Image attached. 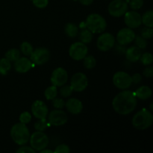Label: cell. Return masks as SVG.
Here are the masks:
<instances>
[{
    "instance_id": "obj_39",
    "label": "cell",
    "mask_w": 153,
    "mask_h": 153,
    "mask_svg": "<svg viewBox=\"0 0 153 153\" xmlns=\"http://www.w3.org/2000/svg\"><path fill=\"white\" fill-rule=\"evenodd\" d=\"M35 152L36 151L30 146H22L16 151L17 153H35Z\"/></svg>"
},
{
    "instance_id": "obj_2",
    "label": "cell",
    "mask_w": 153,
    "mask_h": 153,
    "mask_svg": "<svg viewBox=\"0 0 153 153\" xmlns=\"http://www.w3.org/2000/svg\"><path fill=\"white\" fill-rule=\"evenodd\" d=\"M10 136L16 144L20 146L26 144L30 138V132L26 124L19 123L13 125L10 129Z\"/></svg>"
},
{
    "instance_id": "obj_28",
    "label": "cell",
    "mask_w": 153,
    "mask_h": 153,
    "mask_svg": "<svg viewBox=\"0 0 153 153\" xmlns=\"http://www.w3.org/2000/svg\"><path fill=\"white\" fill-rule=\"evenodd\" d=\"M96 64H97V61H96L95 58L92 55H89V56H85L84 58V66L86 69L91 70L95 67Z\"/></svg>"
},
{
    "instance_id": "obj_35",
    "label": "cell",
    "mask_w": 153,
    "mask_h": 153,
    "mask_svg": "<svg viewBox=\"0 0 153 153\" xmlns=\"http://www.w3.org/2000/svg\"><path fill=\"white\" fill-rule=\"evenodd\" d=\"M153 35V31L152 28L146 27L143 28L141 31V37L144 39H151Z\"/></svg>"
},
{
    "instance_id": "obj_44",
    "label": "cell",
    "mask_w": 153,
    "mask_h": 153,
    "mask_svg": "<svg viewBox=\"0 0 153 153\" xmlns=\"http://www.w3.org/2000/svg\"><path fill=\"white\" fill-rule=\"evenodd\" d=\"M150 110L151 111H153V103H151L150 104Z\"/></svg>"
},
{
    "instance_id": "obj_24",
    "label": "cell",
    "mask_w": 153,
    "mask_h": 153,
    "mask_svg": "<svg viewBox=\"0 0 153 153\" xmlns=\"http://www.w3.org/2000/svg\"><path fill=\"white\" fill-rule=\"evenodd\" d=\"M10 68H11V64L9 60H7L6 58L0 59V74L5 76L7 74Z\"/></svg>"
},
{
    "instance_id": "obj_17",
    "label": "cell",
    "mask_w": 153,
    "mask_h": 153,
    "mask_svg": "<svg viewBox=\"0 0 153 153\" xmlns=\"http://www.w3.org/2000/svg\"><path fill=\"white\" fill-rule=\"evenodd\" d=\"M32 67V62L31 60L25 57H19L14 64V69L17 73H25Z\"/></svg>"
},
{
    "instance_id": "obj_4",
    "label": "cell",
    "mask_w": 153,
    "mask_h": 153,
    "mask_svg": "<svg viewBox=\"0 0 153 153\" xmlns=\"http://www.w3.org/2000/svg\"><path fill=\"white\" fill-rule=\"evenodd\" d=\"M153 116L151 111L143 109L134 114L132 119V125L138 130H145L152 126Z\"/></svg>"
},
{
    "instance_id": "obj_32",
    "label": "cell",
    "mask_w": 153,
    "mask_h": 153,
    "mask_svg": "<svg viewBox=\"0 0 153 153\" xmlns=\"http://www.w3.org/2000/svg\"><path fill=\"white\" fill-rule=\"evenodd\" d=\"M134 41H135L136 46L140 49H146V46H147V42H146V39L142 37L141 36H135L134 37Z\"/></svg>"
},
{
    "instance_id": "obj_33",
    "label": "cell",
    "mask_w": 153,
    "mask_h": 153,
    "mask_svg": "<svg viewBox=\"0 0 153 153\" xmlns=\"http://www.w3.org/2000/svg\"><path fill=\"white\" fill-rule=\"evenodd\" d=\"M143 5V0H131L129 6L132 10H138Z\"/></svg>"
},
{
    "instance_id": "obj_16",
    "label": "cell",
    "mask_w": 153,
    "mask_h": 153,
    "mask_svg": "<svg viewBox=\"0 0 153 153\" xmlns=\"http://www.w3.org/2000/svg\"><path fill=\"white\" fill-rule=\"evenodd\" d=\"M124 21H125L126 25L130 28H138L142 23L141 16L140 13L136 11H133V10L126 12Z\"/></svg>"
},
{
    "instance_id": "obj_7",
    "label": "cell",
    "mask_w": 153,
    "mask_h": 153,
    "mask_svg": "<svg viewBox=\"0 0 153 153\" xmlns=\"http://www.w3.org/2000/svg\"><path fill=\"white\" fill-rule=\"evenodd\" d=\"M113 83L119 89L126 90L132 84L131 76L126 72H117L113 76Z\"/></svg>"
},
{
    "instance_id": "obj_15",
    "label": "cell",
    "mask_w": 153,
    "mask_h": 153,
    "mask_svg": "<svg viewBox=\"0 0 153 153\" xmlns=\"http://www.w3.org/2000/svg\"><path fill=\"white\" fill-rule=\"evenodd\" d=\"M31 111L37 119H45L47 117L49 109L41 100H36L31 105Z\"/></svg>"
},
{
    "instance_id": "obj_14",
    "label": "cell",
    "mask_w": 153,
    "mask_h": 153,
    "mask_svg": "<svg viewBox=\"0 0 153 153\" xmlns=\"http://www.w3.org/2000/svg\"><path fill=\"white\" fill-rule=\"evenodd\" d=\"M135 33L134 32L131 28H124L119 31L117 35V40L120 45H127L131 43L134 40L135 37Z\"/></svg>"
},
{
    "instance_id": "obj_45",
    "label": "cell",
    "mask_w": 153,
    "mask_h": 153,
    "mask_svg": "<svg viewBox=\"0 0 153 153\" xmlns=\"http://www.w3.org/2000/svg\"><path fill=\"white\" fill-rule=\"evenodd\" d=\"M73 1H76V0H73Z\"/></svg>"
},
{
    "instance_id": "obj_19",
    "label": "cell",
    "mask_w": 153,
    "mask_h": 153,
    "mask_svg": "<svg viewBox=\"0 0 153 153\" xmlns=\"http://www.w3.org/2000/svg\"><path fill=\"white\" fill-rule=\"evenodd\" d=\"M126 56L127 60L130 62H136L140 60L141 56V50L137 46H131L126 51Z\"/></svg>"
},
{
    "instance_id": "obj_12",
    "label": "cell",
    "mask_w": 153,
    "mask_h": 153,
    "mask_svg": "<svg viewBox=\"0 0 153 153\" xmlns=\"http://www.w3.org/2000/svg\"><path fill=\"white\" fill-rule=\"evenodd\" d=\"M49 123L54 126H60L64 125L67 122V115L64 111L57 109L54 110L49 113L48 117Z\"/></svg>"
},
{
    "instance_id": "obj_9",
    "label": "cell",
    "mask_w": 153,
    "mask_h": 153,
    "mask_svg": "<svg viewBox=\"0 0 153 153\" xmlns=\"http://www.w3.org/2000/svg\"><path fill=\"white\" fill-rule=\"evenodd\" d=\"M50 58V52L46 48H37L33 50L30 55L31 61L37 65H43L46 64Z\"/></svg>"
},
{
    "instance_id": "obj_38",
    "label": "cell",
    "mask_w": 153,
    "mask_h": 153,
    "mask_svg": "<svg viewBox=\"0 0 153 153\" xmlns=\"http://www.w3.org/2000/svg\"><path fill=\"white\" fill-rule=\"evenodd\" d=\"M33 4L38 8H44L49 4V0H33Z\"/></svg>"
},
{
    "instance_id": "obj_25",
    "label": "cell",
    "mask_w": 153,
    "mask_h": 153,
    "mask_svg": "<svg viewBox=\"0 0 153 153\" xmlns=\"http://www.w3.org/2000/svg\"><path fill=\"white\" fill-rule=\"evenodd\" d=\"M57 94H58V90H57V87L55 85H52L47 88L44 92L45 97L48 100H52L55 99L57 97Z\"/></svg>"
},
{
    "instance_id": "obj_34",
    "label": "cell",
    "mask_w": 153,
    "mask_h": 153,
    "mask_svg": "<svg viewBox=\"0 0 153 153\" xmlns=\"http://www.w3.org/2000/svg\"><path fill=\"white\" fill-rule=\"evenodd\" d=\"M31 115L28 111H25L22 113L19 116V121L20 123L24 124H28V123L31 122Z\"/></svg>"
},
{
    "instance_id": "obj_21",
    "label": "cell",
    "mask_w": 153,
    "mask_h": 153,
    "mask_svg": "<svg viewBox=\"0 0 153 153\" xmlns=\"http://www.w3.org/2000/svg\"><path fill=\"white\" fill-rule=\"evenodd\" d=\"M64 31H65V34L69 37L73 38V37L77 36L78 33H79V29H78V27L75 24L69 22V23H67L66 25L65 28H64Z\"/></svg>"
},
{
    "instance_id": "obj_31",
    "label": "cell",
    "mask_w": 153,
    "mask_h": 153,
    "mask_svg": "<svg viewBox=\"0 0 153 153\" xmlns=\"http://www.w3.org/2000/svg\"><path fill=\"white\" fill-rule=\"evenodd\" d=\"M140 59L143 65L149 66L152 63L153 57L152 54L149 53V52H145L143 55H141Z\"/></svg>"
},
{
    "instance_id": "obj_11",
    "label": "cell",
    "mask_w": 153,
    "mask_h": 153,
    "mask_svg": "<svg viewBox=\"0 0 153 153\" xmlns=\"http://www.w3.org/2000/svg\"><path fill=\"white\" fill-rule=\"evenodd\" d=\"M115 44L114 37L110 33L102 34L97 40V48L102 52H107L114 47Z\"/></svg>"
},
{
    "instance_id": "obj_22",
    "label": "cell",
    "mask_w": 153,
    "mask_h": 153,
    "mask_svg": "<svg viewBox=\"0 0 153 153\" xmlns=\"http://www.w3.org/2000/svg\"><path fill=\"white\" fill-rule=\"evenodd\" d=\"M79 39L83 43H89L92 41L93 33L88 28L82 29L79 34Z\"/></svg>"
},
{
    "instance_id": "obj_1",
    "label": "cell",
    "mask_w": 153,
    "mask_h": 153,
    "mask_svg": "<svg viewBox=\"0 0 153 153\" xmlns=\"http://www.w3.org/2000/svg\"><path fill=\"white\" fill-rule=\"evenodd\" d=\"M112 105L115 111L119 114H128L131 113L137 106L135 94L129 91H122L114 98Z\"/></svg>"
},
{
    "instance_id": "obj_20",
    "label": "cell",
    "mask_w": 153,
    "mask_h": 153,
    "mask_svg": "<svg viewBox=\"0 0 153 153\" xmlns=\"http://www.w3.org/2000/svg\"><path fill=\"white\" fill-rule=\"evenodd\" d=\"M152 91L151 88L148 86H141L136 91L135 95L138 99L142 100H146L150 98Z\"/></svg>"
},
{
    "instance_id": "obj_3",
    "label": "cell",
    "mask_w": 153,
    "mask_h": 153,
    "mask_svg": "<svg viewBox=\"0 0 153 153\" xmlns=\"http://www.w3.org/2000/svg\"><path fill=\"white\" fill-rule=\"evenodd\" d=\"M85 26L93 34H100L105 30L107 22L105 18L101 15L98 13H91L87 18Z\"/></svg>"
},
{
    "instance_id": "obj_23",
    "label": "cell",
    "mask_w": 153,
    "mask_h": 153,
    "mask_svg": "<svg viewBox=\"0 0 153 153\" xmlns=\"http://www.w3.org/2000/svg\"><path fill=\"white\" fill-rule=\"evenodd\" d=\"M142 23L146 27L152 28L153 26V11L148 10L141 16Z\"/></svg>"
},
{
    "instance_id": "obj_41",
    "label": "cell",
    "mask_w": 153,
    "mask_h": 153,
    "mask_svg": "<svg viewBox=\"0 0 153 153\" xmlns=\"http://www.w3.org/2000/svg\"><path fill=\"white\" fill-rule=\"evenodd\" d=\"M141 80H142V77L139 73H135V74H134L132 76H131V81H132V83L138 84Z\"/></svg>"
},
{
    "instance_id": "obj_36",
    "label": "cell",
    "mask_w": 153,
    "mask_h": 153,
    "mask_svg": "<svg viewBox=\"0 0 153 153\" xmlns=\"http://www.w3.org/2000/svg\"><path fill=\"white\" fill-rule=\"evenodd\" d=\"M52 105L56 109H62L65 106V102L62 99H58L55 97L52 100Z\"/></svg>"
},
{
    "instance_id": "obj_27",
    "label": "cell",
    "mask_w": 153,
    "mask_h": 153,
    "mask_svg": "<svg viewBox=\"0 0 153 153\" xmlns=\"http://www.w3.org/2000/svg\"><path fill=\"white\" fill-rule=\"evenodd\" d=\"M20 50L24 55L30 57L34 49H33L32 46H31L30 43H28V42H23L20 45Z\"/></svg>"
},
{
    "instance_id": "obj_42",
    "label": "cell",
    "mask_w": 153,
    "mask_h": 153,
    "mask_svg": "<svg viewBox=\"0 0 153 153\" xmlns=\"http://www.w3.org/2000/svg\"><path fill=\"white\" fill-rule=\"evenodd\" d=\"M79 1L81 4H84V5H90L92 4L94 0H79Z\"/></svg>"
},
{
    "instance_id": "obj_29",
    "label": "cell",
    "mask_w": 153,
    "mask_h": 153,
    "mask_svg": "<svg viewBox=\"0 0 153 153\" xmlns=\"http://www.w3.org/2000/svg\"><path fill=\"white\" fill-rule=\"evenodd\" d=\"M34 128H35L37 131H43L46 129V128L48 127V123L46 119H39L38 121L34 123Z\"/></svg>"
},
{
    "instance_id": "obj_13",
    "label": "cell",
    "mask_w": 153,
    "mask_h": 153,
    "mask_svg": "<svg viewBox=\"0 0 153 153\" xmlns=\"http://www.w3.org/2000/svg\"><path fill=\"white\" fill-rule=\"evenodd\" d=\"M67 80H68L67 72L62 67H58L52 72L51 76V82L52 85L61 87L67 83Z\"/></svg>"
},
{
    "instance_id": "obj_37",
    "label": "cell",
    "mask_w": 153,
    "mask_h": 153,
    "mask_svg": "<svg viewBox=\"0 0 153 153\" xmlns=\"http://www.w3.org/2000/svg\"><path fill=\"white\" fill-rule=\"evenodd\" d=\"M70 152V149L67 145L66 144H60L55 147L54 150L55 153H68Z\"/></svg>"
},
{
    "instance_id": "obj_18",
    "label": "cell",
    "mask_w": 153,
    "mask_h": 153,
    "mask_svg": "<svg viewBox=\"0 0 153 153\" xmlns=\"http://www.w3.org/2000/svg\"><path fill=\"white\" fill-rule=\"evenodd\" d=\"M65 106L67 111L73 114H79L83 109V104L78 99H70L65 103Z\"/></svg>"
},
{
    "instance_id": "obj_8",
    "label": "cell",
    "mask_w": 153,
    "mask_h": 153,
    "mask_svg": "<svg viewBox=\"0 0 153 153\" xmlns=\"http://www.w3.org/2000/svg\"><path fill=\"white\" fill-rule=\"evenodd\" d=\"M128 10V4L123 0H114L109 4L108 12L114 17L123 16Z\"/></svg>"
},
{
    "instance_id": "obj_43",
    "label": "cell",
    "mask_w": 153,
    "mask_h": 153,
    "mask_svg": "<svg viewBox=\"0 0 153 153\" xmlns=\"http://www.w3.org/2000/svg\"><path fill=\"white\" fill-rule=\"evenodd\" d=\"M41 153H53L54 151H52V149H42L41 151H40Z\"/></svg>"
},
{
    "instance_id": "obj_6",
    "label": "cell",
    "mask_w": 153,
    "mask_h": 153,
    "mask_svg": "<svg viewBox=\"0 0 153 153\" xmlns=\"http://www.w3.org/2000/svg\"><path fill=\"white\" fill-rule=\"evenodd\" d=\"M88 46L82 42H76L73 43L69 49L70 56L76 61H81L84 59V58L88 55Z\"/></svg>"
},
{
    "instance_id": "obj_10",
    "label": "cell",
    "mask_w": 153,
    "mask_h": 153,
    "mask_svg": "<svg viewBox=\"0 0 153 153\" xmlns=\"http://www.w3.org/2000/svg\"><path fill=\"white\" fill-rule=\"evenodd\" d=\"M70 85L73 91L76 92H82L85 91L88 85V79L86 75L82 73H77L71 78Z\"/></svg>"
},
{
    "instance_id": "obj_40",
    "label": "cell",
    "mask_w": 153,
    "mask_h": 153,
    "mask_svg": "<svg viewBox=\"0 0 153 153\" xmlns=\"http://www.w3.org/2000/svg\"><path fill=\"white\" fill-rule=\"evenodd\" d=\"M143 75L147 78H152L153 76V67L149 66L143 70Z\"/></svg>"
},
{
    "instance_id": "obj_30",
    "label": "cell",
    "mask_w": 153,
    "mask_h": 153,
    "mask_svg": "<svg viewBox=\"0 0 153 153\" xmlns=\"http://www.w3.org/2000/svg\"><path fill=\"white\" fill-rule=\"evenodd\" d=\"M62 88L60 90V94L64 98H67L70 97L73 92V89L71 85H65V86H61Z\"/></svg>"
},
{
    "instance_id": "obj_26",
    "label": "cell",
    "mask_w": 153,
    "mask_h": 153,
    "mask_svg": "<svg viewBox=\"0 0 153 153\" xmlns=\"http://www.w3.org/2000/svg\"><path fill=\"white\" fill-rule=\"evenodd\" d=\"M20 57V52L16 49H11L5 53V58L11 62L15 61Z\"/></svg>"
},
{
    "instance_id": "obj_5",
    "label": "cell",
    "mask_w": 153,
    "mask_h": 153,
    "mask_svg": "<svg viewBox=\"0 0 153 153\" xmlns=\"http://www.w3.org/2000/svg\"><path fill=\"white\" fill-rule=\"evenodd\" d=\"M30 144L35 151L46 149L49 144V138L43 131H37L30 135Z\"/></svg>"
}]
</instances>
